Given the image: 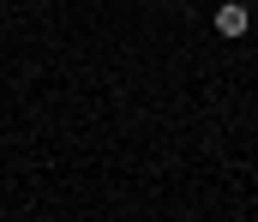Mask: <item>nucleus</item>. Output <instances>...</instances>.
<instances>
[{"label": "nucleus", "mask_w": 258, "mask_h": 222, "mask_svg": "<svg viewBox=\"0 0 258 222\" xmlns=\"http://www.w3.org/2000/svg\"><path fill=\"white\" fill-rule=\"evenodd\" d=\"M246 24H252V12H246L240 0H222V6H216V30H222V36H246Z\"/></svg>", "instance_id": "nucleus-1"}]
</instances>
